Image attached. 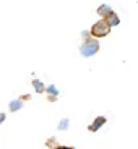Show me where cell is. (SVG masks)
I'll return each mask as SVG.
<instances>
[{"label": "cell", "mask_w": 138, "mask_h": 149, "mask_svg": "<svg viewBox=\"0 0 138 149\" xmlns=\"http://www.w3.org/2000/svg\"><path fill=\"white\" fill-rule=\"evenodd\" d=\"M4 120H5V113H0V123H4Z\"/></svg>", "instance_id": "7c38bea8"}, {"label": "cell", "mask_w": 138, "mask_h": 149, "mask_svg": "<svg viewBox=\"0 0 138 149\" xmlns=\"http://www.w3.org/2000/svg\"><path fill=\"white\" fill-rule=\"evenodd\" d=\"M28 99H29V96H28V94H26V96H21V101H28Z\"/></svg>", "instance_id": "4fadbf2b"}, {"label": "cell", "mask_w": 138, "mask_h": 149, "mask_svg": "<svg viewBox=\"0 0 138 149\" xmlns=\"http://www.w3.org/2000/svg\"><path fill=\"white\" fill-rule=\"evenodd\" d=\"M90 33L93 34L94 37H104V36H107V34L111 33V26H109L107 23H106V19L102 18V19H99L97 23H94Z\"/></svg>", "instance_id": "7a4b0ae2"}, {"label": "cell", "mask_w": 138, "mask_h": 149, "mask_svg": "<svg viewBox=\"0 0 138 149\" xmlns=\"http://www.w3.org/2000/svg\"><path fill=\"white\" fill-rule=\"evenodd\" d=\"M104 19H106V23H107L111 28H112V26H117V24L120 23V18H119V15H117L116 11H111V13H109V15L106 16Z\"/></svg>", "instance_id": "277c9868"}, {"label": "cell", "mask_w": 138, "mask_h": 149, "mask_svg": "<svg viewBox=\"0 0 138 149\" xmlns=\"http://www.w3.org/2000/svg\"><path fill=\"white\" fill-rule=\"evenodd\" d=\"M111 11H112V8L109 7V5H106V3H104V5H101V7L97 8V15L102 16V18H106V16H107L109 13H111Z\"/></svg>", "instance_id": "8992f818"}, {"label": "cell", "mask_w": 138, "mask_h": 149, "mask_svg": "<svg viewBox=\"0 0 138 149\" xmlns=\"http://www.w3.org/2000/svg\"><path fill=\"white\" fill-rule=\"evenodd\" d=\"M106 122H107V118H106V117H102V115L101 117H96V118H94V122L91 123L90 127H88V130H90L91 133H96V131L99 130V128H101Z\"/></svg>", "instance_id": "3957f363"}, {"label": "cell", "mask_w": 138, "mask_h": 149, "mask_svg": "<svg viewBox=\"0 0 138 149\" xmlns=\"http://www.w3.org/2000/svg\"><path fill=\"white\" fill-rule=\"evenodd\" d=\"M90 34H91L90 31H83V34H81V36L85 37V41H88V39H90Z\"/></svg>", "instance_id": "30bf717a"}, {"label": "cell", "mask_w": 138, "mask_h": 149, "mask_svg": "<svg viewBox=\"0 0 138 149\" xmlns=\"http://www.w3.org/2000/svg\"><path fill=\"white\" fill-rule=\"evenodd\" d=\"M80 52H81L83 57H93L94 54L99 52V42L96 41V39H88V41H85L81 44V47H80Z\"/></svg>", "instance_id": "6da1fadb"}, {"label": "cell", "mask_w": 138, "mask_h": 149, "mask_svg": "<svg viewBox=\"0 0 138 149\" xmlns=\"http://www.w3.org/2000/svg\"><path fill=\"white\" fill-rule=\"evenodd\" d=\"M21 107H23V101H21V99H16V101H11L10 102V110L11 112H18Z\"/></svg>", "instance_id": "52a82bcc"}, {"label": "cell", "mask_w": 138, "mask_h": 149, "mask_svg": "<svg viewBox=\"0 0 138 149\" xmlns=\"http://www.w3.org/2000/svg\"><path fill=\"white\" fill-rule=\"evenodd\" d=\"M67 128H68V118L60 120V123H59V130H60V131H64V130H67Z\"/></svg>", "instance_id": "9c48e42d"}, {"label": "cell", "mask_w": 138, "mask_h": 149, "mask_svg": "<svg viewBox=\"0 0 138 149\" xmlns=\"http://www.w3.org/2000/svg\"><path fill=\"white\" fill-rule=\"evenodd\" d=\"M44 93L49 94V101H55V99H57V94H59V91H57V88H55L54 84H50V86H47V88H46Z\"/></svg>", "instance_id": "5b68a950"}, {"label": "cell", "mask_w": 138, "mask_h": 149, "mask_svg": "<svg viewBox=\"0 0 138 149\" xmlns=\"http://www.w3.org/2000/svg\"><path fill=\"white\" fill-rule=\"evenodd\" d=\"M54 149H73V148H70V146H57Z\"/></svg>", "instance_id": "8fae6325"}, {"label": "cell", "mask_w": 138, "mask_h": 149, "mask_svg": "<svg viewBox=\"0 0 138 149\" xmlns=\"http://www.w3.org/2000/svg\"><path fill=\"white\" fill-rule=\"evenodd\" d=\"M33 86H34V89H36V93H44L46 91L44 83L39 81V79H33Z\"/></svg>", "instance_id": "ba28073f"}]
</instances>
